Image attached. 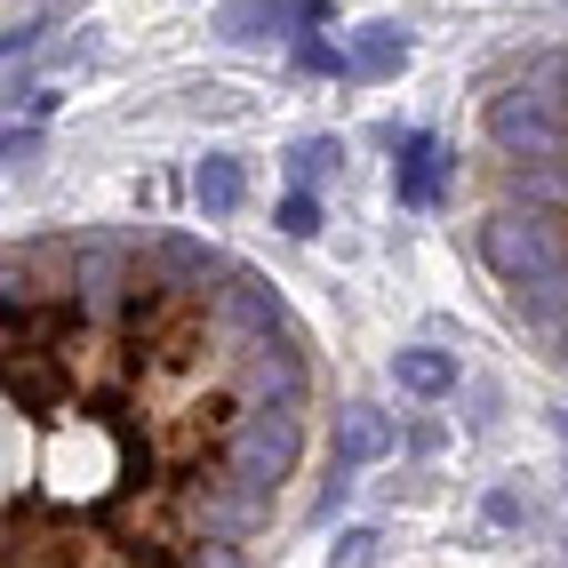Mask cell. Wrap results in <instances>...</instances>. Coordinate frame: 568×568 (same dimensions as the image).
Listing matches in <instances>:
<instances>
[{
    "instance_id": "cell-1",
    "label": "cell",
    "mask_w": 568,
    "mask_h": 568,
    "mask_svg": "<svg viewBox=\"0 0 568 568\" xmlns=\"http://www.w3.org/2000/svg\"><path fill=\"white\" fill-rule=\"evenodd\" d=\"M0 568H273L336 457L328 361L248 256L81 224L0 264Z\"/></svg>"
},
{
    "instance_id": "cell-2",
    "label": "cell",
    "mask_w": 568,
    "mask_h": 568,
    "mask_svg": "<svg viewBox=\"0 0 568 568\" xmlns=\"http://www.w3.org/2000/svg\"><path fill=\"white\" fill-rule=\"evenodd\" d=\"M465 201V248L497 313L552 376H568V41L513 57L480 89Z\"/></svg>"
},
{
    "instance_id": "cell-3",
    "label": "cell",
    "mask_w": 568,
    "mask_h": 568,
    "mask_svg": "<svg viewBox=\"0 0 568 568\" xmlns=\"http://www.w3.org/2000/svg\"><path fill=\"white\" fill-rule=\"evenodd\" d=\"M336 457H345V473L393 457V425H385L376 408H345V425H336Z\"/></svg>"
},
{
    "instance_id": "cell-4",
    "label": "cell",
    "mask_w": 568,
    "mask_h": 568,
    "mask_svg": "<svg viewBox=\"0 0 568 568\" xmlns=\"http://www.w3.org/2000/svg\"><path fill=\"white\" fill-rule=\"evenodd\" d=\"M440 176H448V153H440L433 136H408V153H400V176H393V184H400V201H408V209H425V201L440 193Z\"/></svg>"
},
{
    "instance_id": "cell-5",
    "label": "cell",
    "mask_w": 568,
    "mask_h": 568,
    "mask_svg": "<svg viewBox=\"0 0 568 568\" xmlns=\"http://www.w3.org/2000/svg\"><path fill=\"white\" fill-rule=\"evenodd\" d=\"M393 376H400V393H416V400H440L448 385H457V361H448V353H433V345H408V353L393 361Z\"/></svg>"
},
{
    "instance_id": "cell-6",
    "label": "cell",
    "mask_w": 568,
    "mask_h": 568,
    "mask_svg": "<svg viewBox=\"0 0 568 568\" xmlns=\"http://www.w3.org/2000/svg\"><path fill=\"white\" fill-rule=\"evenodd\" d=\"M345 64L361 72V81H393V72L408 64V41H400L393 24H368L361 41H353V57H345Z\"/></svg>"
},
{
    "instance_id": "cell-7",
    "label": "cell",
    "mask_w": 568,
    "mask_h": 568,
    "mask_svg": "<svg viewBox=\"0 0 568 568\" xmlns=\"http://www.w3.org/2000/svg\"><path fill=\"white\" fill-rule=\"evenodd\" d=\"M193 193H201V209H209V216H233V209H241V169H233V161H201Z\"/></svg>"
},
{
    "instance_id": "cell-8",
    "label": "cell",
    "mask_w": 568,
    "mask_h": 568,
    "mask_svg": "<svg viewBox=\"0 0 568 568\" xmlns=\"http://www.w3.org/2000/svg\"><path fill=\"white\" fill-rule=\"evenodd\" d=\"M49 9H72V0H9V49L32 41V24H41Z\"/></svg>"
},
{
    "instance_id": "cell-9",
    "label": "cell",
    "mask_w": 568,
    "mask_h": 568,
    "mask_svg": "<svg viewBox=\"0 0 568 568\" xmlns=\"http://www.w3.org/2000/svg\"><path fill=\"white\" fill-rule=\"evenodd\" d=\"M368 560H376V537H368V528L336 537V552H328V568H368Z\"/></svg>"
},
{
    "instance_id": "cell-10",
    "label": "cell",
    "mask_w": 568,
    "mask_h": 568,
    "mask_svg": "<svg viewBox=\"0 0 568 568\" xmlns=\"http://www.w3.org/2000/svg\"><path fill=\"white\" fill-rule=\"evenodd\" d=\"M281 224H288V233H321V201L313 193H288L281 201Z\"/></svg>"
}]
</instances>
